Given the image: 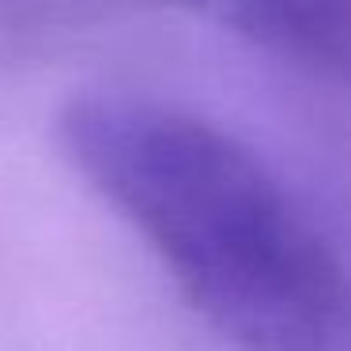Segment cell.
I'll return each instance as SVG.
<instances>
[{
	"instance_id": "2",
	"label": "cell",
	"mask_w": 351,
	"mask_h": 351,
	"mask_svg": "<svg viewBox=\"0 0 351 351\" xmlns=\"http://www.w3.org/2000/svg\"><path fill=\"white\" fill-rule=\"evenodd\" d=\"M219 16L268 53L351 87V0H223Z\"/></svg>"
},
{
	"instance_id": "1",
	"label": "cell",
	"mask_w": 351,
	"mask_h": 351,
	"mask_svg": "<svg viewBox=\"0 0 351 351\" xmlns=\"http://www.w3.org/2000/svg\"><path fill=\"white\" fill-rule=\"evenodd\" d=\"M57 132L234 351H351V245L250 144L140 95H84Z\"/></svg>"
},
{
	"instance_id": "3",
	"label": "cell",
	"mask_w": 351,
	"mask_h": 351,
	"mask_svg": "<svg viewBox=\"0 0 351 351\" xmlns=\"http://www.w3.org/2000/svg\"><path fill=\"white\" fill-rule=\"evenodd\" d=\"M178 4H193V8H212V12H219V8H223V0H178Z\"/></svg>"
}]
</instances>
